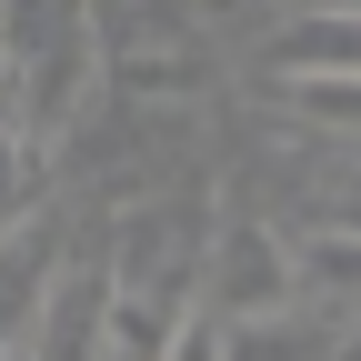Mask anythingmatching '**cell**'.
<instances>
[{"label":"cell","mask_w":361,"mask_h":361,"mask_svg":"<svg viewBox=\"0 0 361 361\" xmlns=\"http://www.w3.org/2000/svg\"><path fill=\"white\" fill-rule=\"evenodd\" d=\"M221 361H322V331H311V322H291V311L221 322Z\"/></svg>","instance_id":"cell-7"},{"label":"cell","mask_w":361,"mask_h":361,"mask_svg":"<svg viewBox=\"0 0 361 361\" xmlns=\"http://www.w3.org/2000/svg\"><path fill=\"white\" fill-rule=\"evenodd\" d=\"M101 80H121V90H191L201 80V20L180 0H101Z\"/></svg>","instance_id":"cell-4"},{"label":"cell","mask_w":361,"mask_h":361,"mask_svg":"<svg viewBox=\"0 0 361 361\" xmlns=\"http://www.w3.org/2000/svg\"><path fill=\"white\" fill-rule=\"evenodd\" d=\"M101 80V0H0V121L51 141Z\"/></svg>","instance_id":"cell-1"},{"label":"cell","mask_w":361,"mask_h":361,"mask_svg":"<svg viewBox=\"0 0 361 361\" xmlns=\"http://www.w3.org/2000/svg\"><path fill=\"white\" fill-rule=\"evenodd\" d=\"M30 201H40V141H20V130L0 121V241L30 221Z\"/></svg>","instance_id":"cell-8"},{"label":"cell","mask_w":361,"mask_h":361,"mask_svg":"<svg viewBox=\"0 0 361 361\" xmlns=\"http://www.w3.org/2000/svg\"><path fill=\"white\" fill-rule=\"evenodd\" d=\"M331 11H361V0H331Z\"/></svg>","instance_id":"cell-15"},{"label":"cell","mask_w":361,"mask_h":361,"mask_svg":"<svg viewBox=\"0 0 361 361\" xmlns=\"http://www.w3.org/2000/svg\"><path fill=\"white\" fill-rule=\"evenodd\" d=\"M291 90V111L301 121H322V130H361V71H322V80H281Z\"/></svg>","instance_id":"cell-9"},{"label":"cell","mask_w":361,"mask_h":361,"mask_svg":"<svg viewBox=\"0 0 361 361\" xmlns=\"http://www.w3.org/2000/svg\"><path fill=\"white\" fill-rule=\"evenodd\" d=\"M301 281L311 291H361V231H322L301 251Z\"/></svg>","instance_id":"cell-10"},{"label":"cell","mask_w":361,"mask_h":361,"mask_svg":"<svg viewBox=\"0 0 361 361\" xmlns=\"http://www.w3.org/2000/svg\"><path fill=\"white\" fill-rule=\"evenodd\" d=\"M322 71H361V11H301L271 30V80H322Z\"/></svg>","instance_id":"cell-6"},{"label":"cell","mask_w":361,"mask_h":361,"mask_svg":"<svg viewBox=\"0 0 361 361\" xmlns=\"http://www.w3.org/2000/svg\"><path fill=\"white\" fill-rule=\"evenodd\" d=\"M0 361H30V341H20V351H0Z\"/></svg>","instance_id":"cell-14"},{"label":"cell","mask_w":361,"mask_h":361,"mask_svg":"<svg viewBox=\"0 0 361 361\" xmlns=\"http://www.w3.org/2000/svg\"><path fill=\"white\" fill-rule=\"evenodd\" d=\"M180 11H191V20H221V11H241V0H180Z\"/></svg>","instance_id":"cell-12"},{"label":"cell","mask_w":361,"mask_h":361,"mask_svg":"<svg viewBox=\"0 0 361 361\" xmlns=\"http://www.w3.org/2000/svg\"><path fill=\"white\" fill-rule=\"evenodd\" d=\"M201 251H211V221L191 201H141V211H121V231H111V301L130 311H191L201 291Z\"/></svg>","instance_id":"cell-2"},{"label":"cell","mask_w":361,"mask_h":361,"mask_svg":"<svg viewBox=\"0 0 361 361\" xmlns=\"http://www.w3.org/2000/svg\"><path fill=\"white\" fill-rule=\"evenodd\" d=\"M301 301V261L271 221H211V251H201V311L211 322H261V311H291Z\"/></svg>","instance_id":"cell-3"},{"label":"cell","mask_w":361,"mask_h":361,"mask_svg":"<svg viewBox=\"0 0 361 361\" xmlns=\"http://www.w3.org/2000/svg\"><path fill=\"white\" fill-rule=\"evenodd\" d=\"M331 361H361V322H351V331H341V341H331Z\"/></svg>","instance_id":"cell-13"},{"label":"cell","mask_w":361,"mask_h":361,"mask_svg":"<svg viewBox=\"0 0 361 361\" xmlns=\"http://www.w3.org/2000/svg\"><path fill=\"white\" fill-rule=\"evenodd\" d=\"M161 361H221V322H211L201 301L180 311V331H171V351H161Z\"/></svg>","instance_id":"cell-11"},{"label":"cell","mask_w":361,"mask_h":361,"mask_svg":"<svg viewBox=\"0 0 361 361\" xmlns=\"http://www.w3.org/2000/svg\"><path fill=\"white\" fill-rule=\"evenodd\" d=\"M101 322H111V271H51V291L30 311V361H101Z\"/></svg>","instance_id":"cell-5"}]
</instances>
